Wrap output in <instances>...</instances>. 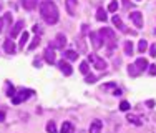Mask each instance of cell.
I'll return each instance as SVG.
<instances>
[{
	"label": "cell",
	"mask_w": 156,
	"mask_h": 133,
	"mask_svg": "<svg viewBox=\"0 0 156 133\" xmlns=\"http://www.w3.org/2000/svg\"><path fill=\"white\" fill-rule=\"evenodd\" d=\"M40 15L47 23L53 25L58 22V9L51 0H42L40 3Z\"/></svg>",
	"instance_id": "cell-1"
},
{
	"label": "cell",
	"mask_w": 156,
	"mask_h": 133,
	"mask_svg": "<svg viewBox=\"0 0 156 133\" xmlns=\"http://www.w3.org/2000/svg\"><path fill=\"white\" fill-rule=\"evenodd\" d=\"M98 33L101 35L103 43H106V45H108L110 49H113V47H115V43H116V35H115V32L111 30V28L105 27V28H101V30H100Z\"/></svg>",
	"instance_id": "cell-2"
},
{
	"label": "cell",
	"mask_w": 156,
	"mask_h": 133,
	"mask_svg": "<svg viewBox=\"0 0 156 133\" xmlns=\"http://www.w3.org/2000/svg\"><path fill=\"white\" fill-rule=\"evenodd\" d=\"M88 60L93 63V66L96 70H105L106 68V62L103 60V58H100V57H96L95 53H90V57H88Z\"/></svg>",
	"instance_id": "cell-3"
},
{
	"label": "cell",
	"mask_w": 156,
	"mask_h": 133,
	"mask_svg": "<svg viewBox=\"0 0 156 133\" xmlns=\"http://www.w3.org/2000/svg\"><path fill=\"white\" fill-rule=\"evenodd\" d=\"M32 93H33V90H22V92H18V95H13L12 102L15 103V105H18V103H22L23 100H27Z\"/></svg>",
	"instance_id": "cell-4"
},
{
	"label": "cell",
	"mask_w": 156,
	"mask_h": 133,
	"mask_svg": "<svg viewBox=\"0 0 156 133\" xmlns=\"http://www.w3.org/2000/svg\"><path fill=\"white\" fill-rule=\"evenodd\" d=\"M90 40H91V45H93L95 50H98V49H101V47H103V38H101V35H100V33L91 32L90 33Z\"/></svg>",
	"instance_id": "cell-5"
},
{
	"label": "cell",
	"mask_w": 156,
	"mask_h": 133,
	"mask_svg": "<svg viewBox=\"0 0 156 133\" xmlns=\"http://www.w3.org/2000/svg\"><path fill=\"white\" fill-rule=\"evenodd\" d=\"M129 18L135 23V27H138V28L143 27V15H141V12H131L129 13Z\"/></svg>",
	"instance_id": "cell-6"
},
{
	"label": "cell",
	"mask_w": 156,
	"mask_h": 133,
	"mask_svg": "<svg viewBox=\"0 0 156 133\" xmlns=\"http://www.w3.org/2000/svg\"><path fill=\"white\" fill-rule=\"evenodd\" d=\"M58 66H60V70L65 73V75H72V73H73L72 65H70L68 62H65V60H60V62H58Z\"/></svg>",
	"instance_id": "cell-7"
},
{
	"label": "cell",
	"mask_w": 156,
	"mask_h": 133,
	"mask_svg": "<svg viewBox=\"0 0 156 133\" xmlns=\"http://www.w3.org/2000/svg\"><path fill=\"white\" fill-rule=\"evenodd\" d=\"M22 28H23V20H18L15 25H13L12 32H10V38H15V37H18V33L22 32Z\"/></svg>",
	"instance_id": "cell-8"
},
{
	"label": "cell",
	"mask_w": 156,
	"mask_h": 133,
	"mask_svg": "<svg viewBox=\"0 0 156 133\" xmlns=\"http://www.w3.org/2000/svg\"><path fill=\"white\" fill-rule=\"evenodd\" d=\"M65 43H66V37L63 35V33H58L57 38H55L53 47H55V49H63V47H65Z\"/></svg>",
	"instance_id": "cell-9"
},
{
	"label": "cell",
	"mask_w": 156,
	"mask_h": 133,
	"mask_svg": "<svg viewBox=\"0 0 156 133\" xmlns=\"http://www.w3.org/2000/svg\"><path fill=\"white\" fill-rule=\"evenodd\" d=\"M65 7H66V12L70 15H75L76 12V0H65Z\"/></svg>",
	"instance_id": "cell-10"
},
{
	"label": "cell",
	"mask_w": 156,
	"mask_h": 133,
	"mask_svg": "<svg viewBox=\"0 0 156 133\" xmlns=\"http://www.w3.org/2000/svg\"><path fill=\"white\" fill-rule=\"evenodd\" d=\"M101 127H103L101 120H93L90 125V133H100L101 131Z\"/></svg>",
	"instance_id": "cell-11"
},
{
	"label": "cell",
	"mask_w": 156,
	"mask_h": 133,
	"mask_svg": "<svg viewBox=\"0 0 156 133\" xmlns=\"http://www.w3.org/2000/svg\"><path fill=\"white\" fill-rule=\"evenodd\" d=\"M3 50H5L7 53H15V43L12 42V38L5 40V43H3Z\"/></svg>",
	"instance_id": "cell-12"
},
{
	"label": "cell",
	"mask_w": 156,
	"mask_h": 133,
	"mask_svg": "<svg viewBox=\"0 0 156 133\" xmlns=\"http://www.w3.org/2000/svg\"><path fill=\"white\" fill-rule=\"evenodd\" d=\"M22 5H23V9H27V10H33L37 5H38V0H22Z\"/></svg>",
	"instance_id": "cell-13"
},
{
	"label": "cell",
	"mask_w": 156,
	"mask_h": 133,
	"mask_svg": "<svg viewBox=\"0 0 156 133\" xmlns=\"http://www.w3.org/2000/svg\"><path fill=\"white\" fill-rule=\"evenodd\" d=\"M45 60L48 62V63H55V52L51 47H48V49L45 50Z\"/></svg>",
	"instance_id": "cell-14"
},
{
	"label": "cell",
	"mask_w": 156,
	"mask_h": 133,
	"mask_svg": "<svg viewBox=\"0 0 156 133\" xmlns=\"http://www.w3.org/2000/svg\"><path fill=\"white\" fill-rule=\"evenodd\" d=\"M136 66L140 68V72H143V70H146L148 66H150V63H148V60H146V58H143V57H141V58H138V60H136Z\"/></svg>",
	"instance_id": "cell-15"
},
{
	"label": "cell",
	"mask_w": 156,
	"mask_h": 133,
	"mask_svg": "<svg viewBox=\"0 0 156 133\" xmlns=\"http://www.w3.org/2000/svg\"><path fill=\"white\" fill-rule=\"evenodd\" d=\"M63 55H65V58H68V60H76L78 58V53L75 50H66Z\"/></svg>",
	"instance_id": "cell-16"
},
{
	"label": "cell",
	"mask_w": 156,
	"mask_h": 133,
	"mask_svg": "<svg viewBox=\"0 0 156 133\" xmlns=\"http://www.w3.org/2000/svg\"><path fill=\"white\" fill-rule=\"evenodd\" d=\"M96 20L106 22V13H105V10H103V9H98V10H96Z\"/></svg>",
	"instance_id": "cell-17"
},
{
	"label": "cell",
	"mask_w": 156,
	"mask_h": 133,
	"mask_svg": "<svg viewBox=\"0 0 156 133\" xmlns=\"http://www.w3.org/2000/svg\"><path fill=\"white\" fill-rule=\"evenodd\" d=\"M128 73H129L131 77H136V75H140V68L136 66V63H135V65H129V66H128Z\"/></svg>",
	"instance_id": "cell-18"
},
{
	"label": "cell",
	"mask_w": 156,
	"mask_h": 133,
	"mask_svg": "<svg viewBox=\"0 0 156 133\" xmlns=\"http://www.w3.org/2000/svg\"><path fill=\"white\" fill-rule=\"evenodd\" d=\"M113 25H115V27H118L120 30H125V27H123V22H121V18L118 17V15H115V17H113Z\"/></svg>",
	"instance_id": "cell-19"
},
{
	"label": "cell",
	"mask_w": 156,
	"mask_h": 133,
	"mask_svg": "<svg viewBox=\"0 0 156 133\" xmlns=\"http://www.w3.org/2000/svg\"><path fill=\"white\" fill-rule=\"evenodd\" d=\"M72 130H73V127H72L70 121H65V123L62 125V133H72Z\"/></svg>",
	"instance_id": "cell-20"
},
{
	"label": "cell",
	"mask_w": 156,
	"mask_h": 133,
	"mask_svg": "<svg viewBox=\"0 0 156 133\" xmlns=\"http://www.w3.org/2000/svg\"><path fill=\"white\" fill-rule=\"evenodd\" d=\"M27 42H28V32H23V33L20 35V49H23Z\"/></svg>",
	"instance_id": "cell-21"
},
{
	"label": "cell",
	"mask_w": 156,
	"mask_h": 133,
	"mask_svg": "<svg viewBox=\"0 0 156 133\" xmlns=\"http://www.w3.org/2000/svg\"><path fill=\"white\" fill-rule=\"evenodd\" d=\"M125 53L126 55H133V43L129 42V40L125 42Z\"/></svg>",
	"instance_id": "cell-22"
},
{
	"label": "cell",
	"mask_w": 156,
	"mask_h": 133,
	"mask_svg": "<svg viewBox=\"0 0 156 133\" xmlns=\"http://www.w3.org/2000/svg\"><path fill=\"white\" fill-rule=\"evenodd\" d=\"M80 72H81V73H85V75H88V72H90L88 62H81V63H80Z\"/></svg>",
	"instance_id": "cell-23"
},
{
	"label": "cell",
	"mask_w": 156,
	"mask_h": 133,
	"mask_svg": "<svg viewBox=\"0 0 156 133\" xmlns=\"http://www.w3.org/2000/svg\"><path fill=\"white\" fill-rule=\"evenodd\" d=\"M47 131L48 133H57V125H55V121H48L47 123Z\"/></svg>",
	"instance_id": "cell-24"
},
{
	"label": "cell",
	"mask_w": 156,
	"mask_h": 133,
	"mask_svg": "<svg viewBox=\"0 0 156 133\" xmlns=\"http://www.w3.org/2000/svg\"><path fill=\"white\" fill-rule=\"evenodd\" d=\"M116 10H118V0H113V2H110L108 12H116Z\"/></svg>",
	"instance_id": "cell-25"
},
{
	"label": "cell",
	"mask_w": 156,
	"mask_h": 133,
	"mask_svg": "<svg viewBox=\"0 0 156 133\" xmlns=\"http://www.w3.org/2000/svg\"><path fill=\"white\" fill-rule=\"evenodd\" d=\"M148 49V43H146V40H140V45H138V50H140V53H143L144 50Z\"/></svg>",
	"instance_id": "cell-26"
},
{
	"label": "cell",
	"mask_w": 156,
	"mask_h": 133,
	"mask_svg": "<svg viewBox=\"0 0 156 133\" xmlns=\"http://www.w3.org/2000/svg\"><path fill=\"white\" fill-rule=\"evenodd\" d=\"M38 43H40V38L37 37V38H33V42L30 43V45H28V50H33V49H37V47H38Z\"/></svg>",
	"instance_id": "cell-27"
},
{
	"label": "cell",
	"mask_w": 156,
	"mask_h": 133,
	"mask_svg": "<svg viewBox=\"0 0 156 133\" xmlns=\"http://www.w3.org/2000/svg\"><path fill=\"white\" fill-rule=\"evenodd\" d=\"M120 110H121V112H128V110H129V103L128 102H121L120 103Z\"/></svg>",
	"instance_id": "cell-28"
},
{
	"label": "cell",
	"mask_w": 156,
	"mask_h": 133,
	"mask_svg": "<svg viewBox=\"0 0 156 133\" xmlns=\"http://www.w3.org/2000/svg\"><path fill=\"white\" fill-rule=\"evenodd\" d=\"M7 88H9V90H7V95H9V97H13V95H15V88L10 83H7Z\"/></svg>",
	"instance_id": "cell-29"
},
{
	"label": "cell",
	"mask_w": 156,
	"mask_h": 133,
	"mask_svg": "<svg viewBox=\"0 0 156 133\" xmlns=\"http://www.w3.org/2000/svg\"><path fill=\"white\" fill-rule=\"evenodd\" d=\"M128 121H129V123H135V125H141V121L138 120V118H136V117H131V115L128 117Z\"/></svg>",
	"instance_id": "cell-30"
},
{
	"label": "cell",
	"mask_w": 156,
	"mask_h": 133,
	"mask_svg": "<svg viewBox=\"0 0 156 133\" xmlns=\"http://www.w3.org/2000/svg\"><path fill=\"white\" fill-rule=\"evenodd\" d=\"M85 82H87V83H93V82H96V77L95 75H87Z\"/></svg>",
	"instance_id": "cell-31"
},
{
	"label": "cell",
	"mask_w": 156,
	"mask_h": 133,
	"mask_svg": "<svg viewBox=\"0 0 156 133\" xmlns=\"http://www.w3.org/2000/svg\"><path fill=\"white\" fill-rule=\"evenodd\" d=\"M150 55H151V57H156V45H153L150 49Z\"/></svg>",
	"instance_id": "cell-32"
},
{
	"label": "cell",
	"mask_w": 156,
	"mask_h": 133,
	"mask_svg": "<svg viewBox=\"0 0 156 133\" xmlns=\"http://www.w3.org/2000/svg\"><path fill=\"white\" fill-rule=\"evenodd\" d=\"M150 73L151 75H156V65H150Z\"/></svg>",
	"instance_id": "cell-33"
},
{
	"label": "cell",
	"mask_w": 156,
	"mask_h": 133,
	"mask_svg": "<svg viewBox=\"0 0 156 133\" xmlns=\"http://www.w3.org/2000/svg\"><path fill=\"white\" fill-rule=\"evenodd\" d=\"M5 120V112H2V110H0V121H3Z\"/></svg>",
	"instance_id": "cell-34"
},
{
	"label": "cell",
	"mask_w": 156,
	"mask_h": 133,
	"mask_svg": "<svg viewBox=\"0 0 156 133\" xmlns=\"http://www.w3.org/2000/svg\"><path fill=\"white\" fill-rule=\"evenodd\" d=\"M5 20H7V22H12V15H10V13H7V15H5Z\"/></svg>",
	"instance_id": "cell-35"
},
{
	"label": "cell",
	"mask_w": 156,
	"mask_h": 133,
	"mask_svg": "<svg viewBox=\"0 0 156 133\" xmlns=\"http://www.w3.org/2000/svg\"><path fill=\"white\" fill-rule=\"evenodd\" d=\"M2 32H3V20L0 18V33H2Z\"/></svg>",
	"instance_id": "cell-36"
},
{
	"label": "cell",
	"mask_w": 156,
	"mask_h": 133,
	"mask_svg": "<svg viewBox=\"0 0 156 133\" xmlns=\"http://www.w3.org/2000/svg\"><path fill=\"white\" fill-rule=\"evenodd\" d=\"M123 3H125L126 7H128V5H129V0H123Z\"/></svg>",
	"instance_id": "cell-37"
},
{
	"label": "cell",
	"mask_w": 156,
	"mask_h": 133,
	"mask_svg": "<svg viewBox=\"0 0 156 133\" xmlns=\"http://www.w3.org/2000/svg\"><path fill=\"white\" fill-rule=\"evenodd\" d=\"M0 10H2V3H0Z\"/></svg>",
	"instance_id": "cell-38"
},
{
	"label": "cell",
	"mask_w": 156,
	"mask_h": 133,
	"mask_svg": "<svg viewBox=\"0 0 156 133\" xmlns=\"http://www.w3.org/2000/svg\"><path fill=\"white\" fill-rule=\"evenodd\" d=\"M136 2H140V0H136Z\"/></svg>",
	"instance_id": "cell-39"
}]
</instances>
